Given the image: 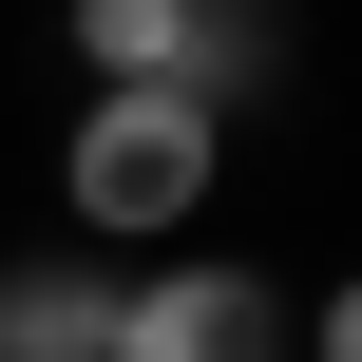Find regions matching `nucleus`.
Returning <instances> with one entry per match:
<instances>
[{
	"label": "nucleus",
	"mask_w": 362,
	"mask_h": 362,
	"mask_svg": "<svg viewBox=\"0 0 362 362\" xmlns=\"http://www.w3.org/2000/svg\"><path fill=\"white\" fill-rule=\"evenodd\" d=\"M210 172H229V115H191V95H95L76 153H57V191H76L95 248H172L210 210Z\"/></svg>",
	"instance_id": "f257e3e1"
},
{
	"label": "nucleus",
	"mask_w": 362,
	"mask_h": 362,
	"mask_svg": "<svg viewBox=\"0 0 362 362\" xmlns=\"http://www.w3.org/2000/svg\"><path fill=\"white\" fill-rule=\"evenodd\" d=\"M76 57H95V95H191V115H229V95L267 76V38L210 19V0H95Z\"/></svg>",
	"instance_id": "f03ea898"
},
{
	"label": "nucleus",
	"mask_w": 362,
	"mask_h": 362,
	"mask_svg": "<svg viewBox=\"0 0 362 362\" xmlns=\"http://www.w3.org/2000/svg\"><path fill=\"white\" fill-rule=\"evenodd\" d=\"M115 362H286V286L267 267H153V286H115Z\"/></svg>",
	"instance_id": "7ed1b4c3"
},
{
	"label": "nucleus",
	"mask_w": 362,
	"mask_h": 362,
	"mask_svg": "<svg viewBox=\"0 0 362 362\" xmlns=\"http://www.w3.org/2000/svg\"><path fill=\"white\" fill-rule=\"evenodd\" d=\"M0 362H115V286L95 267H0Z\"/></svg>",
	"instance_id": "20e7f679"
}]
</instances>
